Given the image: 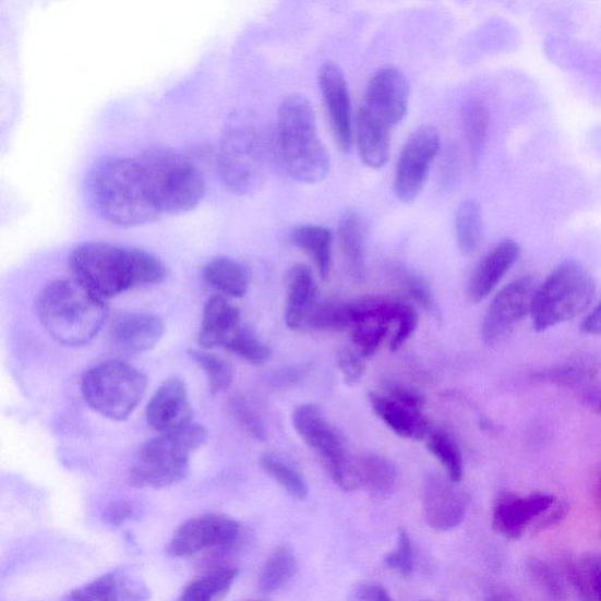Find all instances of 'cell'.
<instances>
[{
	"label": "cell",
	"mask_w": 601,
	"mask_h": 601,
	"mask_svg": "<svg viewBox=\"0 0 601 601\" xmlns=\"http://www.w3.org/2000/svg\"><path fill=\"white\" fill-rule=\"evenodd\" d=\"M310 370L311 368L308 364L291 365L280 370L275 375L273 382L277 388H289L300 383L310 373Z\"/></svg>",
	"instance_id": "48"
},
{
	"label": "cell",
	"mask_w": 601,
	"mask_h": 601,
	"mask_svg": "<svg viewBox=\"0 0 601 601\" xmlns=\"http://www.w3.org/2000/svg\"><path fill=\"white\" fill-rule=\"evenodd\" d=\"M316 284L313 272L305 265L292 266L287 274L286 326L299 329L314 310Z\"/></svg>",
	"instance_id": "24"
},
{
	"label": "cell",
	"mask_w": 601,
	"mask_h": 601,
	"mask_svg": "<svg viewBox=\"0 0 601 601\" xmlns=\"http://www.w3.org/2000/svg\"><path fill=\"white\" fill-rule=\"evenodd\" d=\"M247 601H266V600H259V599H256V600H247Z\"/></svg>",
	"instance_id": "54"
},
{
	"label": "cell",
	"mask_w": 601,
	"mask_h": 601,
	"mask_svg": "<svg viewBox=\"0 0 601 601\" xmlns=\"http://www.w3.org/2000/svg\"><path fill=\"white\" fill-rule=\"evenodd\" d=\"M392 323L381 317H366L353 325L352 344L366 360L374 357L385 336L388 335Z\"/></svg>",
	"instance_id": "37"
},
{
	"label": "cell",
	"mask_w": 601,
	"mask_h": 601,
	"mask_svg": "<svg viewBox=\"0 0 601 601\" xmlns=\"http://www.w3.org/2000/svg\"><path fill=\"white\" fill-rule=\"evenodd\" d=\"M486 601H514V599L512 598L510 594L504 591L497 590V591L491 592Z\"/></svg>",
	"instance_id": "53"
},
{
	"label": "cell",
	"mask_w": 601,
	"mask_h": 601,
	"mask_svg": "<svg viewBox=\"0 0 601 601\" xmlns=\"http://www.w3.org/2000/svg\"><path fill=\"white\" fill-rule=\"evenodd\" d=\"M428 450L433 454L448 473L449 479L458 483L464 477V458L455 440L443 430L430 431Z\"/></svg>",
	"instance_id": "34"
},
{
	"label": "cell",
	"mask_w": 601,
	"mask_h": 601,
	"mask_svg": "<svg viewBox=\"0 0 601 601\" xmlns=\"http://www.w3.org/2000/svg\"><path fill=\"white\" fill-rule=\"evenodd\" d=\"M556 502L549 493H533L519 497L516 493L503 492L493 505L492 527L508 539H518L529 522L543 515Z\"/></svg>",
	"instance_id": "17"
},
{
	"label": "cell",
	"mask_w": 601,
	"mask_h": 601,
	"mask_svg": "<svg viewBox=\"0 0 601 601\" xmlns=\"http://www.w3.org/2000/svg\"><path fill=\"white\" fill-rule=\"evenodd\" d=\"M349 601H393L388 591L375 582H360L349 593Z\"/></svg>",
	"instance_id": "46"
},
{
	"label": "cell",
	"mask_w": 601,
	"mask_h": 601,
	"mask_svg": "<svg viewBox=\"0 0 601 601\" xmlns=\"http://www.w3.org/2000/svg\"><path fill=\"white\" fill-rule=\"evenodd\" d=\"M164 321L151 314H130L118 318L111 329L113 347L123 356H141L161 340Z\"/></svg>",
	"instance_id": "20"
},
{
	"label": "cell",
	"mask_w": 601,
	"mask_h": 601,
	"mask_svg": "<svg viewBox=\"0 0 601 601\" xmlns=\"http://www.w3.org/2000/svg\"><path fill=\"white\" fill-rule=\"evenodd\" d=\"M337 364L349 387L359 383L365 374V359L356 348L344 347L338 350Z\"/></svg>",
	"instance_id": "42"
},
{
	"label": "cell",
	"mask_w": 601,
	"mask_h": 601,
	"mask_svg": "<svg viewBox=\"0 0 601 601\" xmlns=\"http://www.w3.org/2000/svg\"><path fill=\"white\" fill-rule=\"evenodd\" d=\"M207 429L194 422L147 441L130 471L129 481L139 489H164L188 479L191 456L202 448Z\"/></svg>",
	"instance_id": "5"
},
{
	"label": "cell",
	"mask_w": 601,
	"mask_h": 601,
	"mask_svg": "<svg viewBox=\"0 0 601 601\" xmlns=\"http://www.w3.org/2000/svg\"><path fill=\"white\" fill-rule=\"evenodd\" d=\"M597 291L593 275L580 262L566 260L534 292L533 328L541 333L572 321L588 310Z\"/></svg>",
	"instance_id": "7"
},
{
	"label": "cell",
	"mask_w": 601,
	"mask_h": 601,
	"mask_svg": "<svg viewBox=\"0 0 601 601\" xmlns=\"http://www.w3.org/2000/svg\"><path fill=\"white\" fill-rule=\"evenodd\" d=\"M290 239L298 249L314 261L322 279H327L332 267L330 230L323 226L303 225L292 229Z\"/></svg>",
	"instance_id": "29"
},
{
	"label": "cell",
	"mask_w": 601,
	"mask_h": 601,
	"mask_svg": "<svg viewBox=\"0 0 601 601\" xmlns=\"http://www.w3.org/2000/svg\"><path fill=\"white\" fill-rule=\"evenodd\" d=\"M580 329L582 333L591 335H601V302L581 323Z\"/></svg>",
	"instance_id": "51"
},
{
	"label": "cell",
	"mask_w": 601,
	"mask_h": 601,
	"mask_svg": "<svg viewBox=\"0 0 601 601\" xmlns=\"http://www.w3.org/2000/svg\"><path fill=\"white\" fill-rule=\"evenodd\" d=\"M147 387L146 376L133 365L105 361L87 370L82 381L86 404L112 421H125L141 404Z\"/></svg>",
	"instance_id": "8"
},
{
	"label": "cell",
	"mask_w": 601,
	"mask_h": 601,
	"mask_svg": "<svg viewBox=\"0 0 601 601\" xmlns=\"http://www.w3.org/2000/svg\"><path fill=\"white\" fill-rule=\"evenodd\" d=\"M70 268L75 281L104 301L139 287L163 284L168 276L158 256L136 247L103 241L75 247Z\"/></svg>",
	"instance_id": "1"
},
{
	"label": "cell",
	"mask_w": 601,
	"mask_h": 601,
	"mask_svg": "<svg viewBox=\"0 0 601 601\" xmlns=\"http://www.w3.org/2000/svg\"><path fill=\"white\" fill-rule=\"evenodd\" d=\"M36 310L53 340L71 348L94 341L109 317L105 301L75 280L60 279L46 286Z\"/></svg>",
	"instance_id": "3"
},
{
	"label": "cell",
	"mask_w": 601,
	"mask_h": 601,
	"mask_svg": "<svg viewBox=\"0 0 601 601\" xmlns=\"http://www.w3.org/2000/svg\"><path fill=\"white\" fill-rule=\"evenodd\" d=\"M384 393L420 409L425 406V398L420 392L408 388L402 384L389 383Z\"/></svg>",
	"instance_id": "49"
},
{
	"label": "cell",
	"mask_w": 601,
	"mask_h": 601,
	"mask_svg": "<svg viewBox=\"0 0 601 601\" xmlns=\"http://www.w3.org/2000/svg\"><path fill=\"white\" fill-rule=\"evenodd\" d=\"M368 398L378 418L396 435L413 441L428 437L430 429L423 409L405 404L385 393H369Z\"/></svg>",
	"instance_id": "22"
},
{
	"label": "cell",
	"mask_w": 601,
	"mask_h": 601,
	"mask_svg": "<svg viewBox=\"0 0 601 601\" xmlns=\"http://www.w3.org/2000/svg\"><path fill=\"white\" fill-rule=\"evenodd\" d=\"M520 252L519 243L510 239L500 242L495 249L491 250L471 276L470 299L476 303L486 299L515 266Z\"/></svg>",
	"instance_id": "21"
},
{
	"label": "cell",
	"mask_w": 601,
	"mask_h": 601,
	"mask_svg": "<svg viewBox=\"0 0 601 601\" xmlns=\"http://www.w3.org/2000/svg\"><path fill=\"white\" fill-rule=\"evenodd\" d=\"M305 323L321 332H344L351 328L350 303L326 302L315 305Z\"/></svg>",
	"instance_id": "38"
},
{
	"label": "cell",
	"mask_w": 601,
	"mask_h": 601,
	"mask_svg": "<svg viewBox=\"0 0 601 601\" xmlns=\"http://www.w3.org/2000/svg\"><path fill=\"white\" fill-rule=\"evenodd\" d=\"M410 87L402 71L380 69L370 80L360 110L380 125L393 131L408 112Z\"/></svg>",
	"instance_id": "12"
},
{
	"label": "cell",
	"mask_w": 601,
	"mask_h": 601,
	"mask_svg": "<svg viewBox=\"0 0 601 601\" xmlns=\"http://www.w3.org/2000/svg\"><path fill=\"white\" fill-rule=\"evenodd\" d=\"M240 326L238 308L224 297H212L205 305L199 344L205 350L225 348Z\"/></svg>",
	"instance_id": "23"
},
{
	"label": "cell",
	"mask_w": 601,
	"mask_h": 601,
	"mask_svg": "<svg viewBox=\"0 0 601 601\" xmlns=\"http://www.w3.org/2000/svg\"><path fill=\"white\" fill-rule=\"evenodd\" d=\"M536 290L534 281L526 276L497 292L483 322L482 335L485 344L500 342L524 317L531 314Z\"/></svg>",
	"instance_id": "14"
},
{
	"label": "cell",
	"mask_w": 601,
	"mask_h": 601,
	"mask_svg": "<svg viewBox=\"0 0 601 601\" xmlns=\"http://www.w3.org/2000/svg\"><path fill=\"white\" fill-rule=\"evenodd\" d=\"M529 572L539 582L543 585V588L548 590V593L557 601L563 599V588L556 575L552 569L543 562L533 560L529 563Z\"/></svg>",
	"instance_id": "44"
},
{
	"label": "cell",
	"mask_w": 601,
	"mask_h": 601,
	"mask_svg": "<svg viewBox=\"0 0 601 601\" xmlns=\"http://www.w3.org/2000/svg\"><path fill=\"white\" fill-rule=\"evenodd\" d=\"M291 421L299 436L322 459L338 488L353 491L361 486L358 458L348 453L341 434L320 407L311 404L299 406L292 412Z\"/></svg>",
	"instance_id": "10"
},
{
	"label": "cell",
	"mask_w": 601,
	"mask_h": 601,
	"mask_svg": "<svg viewBox=\"0 0 601 601\" xmlns=\"http://www.w3.org/2000/svg\"><path fill=\"white\" fill-rule=\"evenodd\" d=\"M318 84L336 143L341 151L349 152L353 132L349 88L344 70L334 61H328L320 70Z\"/></svg>",
	"instance_id": "16"
},
{
	"label": "cell",
	"mask_w": 601,
	"mask_h": 601,
	"mask_svg": "<svg viewBox=\"0 0 601 601\" xmlns=\"http://www.w3.org/2000/svg\"><path fill=\"white\" fill-rule=\"evenodd\" d=\"M151 591L143 579L127 569L105 574L73 590L64 601H146Z\"/></svg>",
	"instance_id": "19"
},
{
	"label": "cell",
	"mask_w": 601,
	"mask_h": 601,
	"mask_svg": "<svg viewBox=\"0 0 601 601\" xmlns=\"http://www.w3.org/2000/svg\"><path fill=\"white\" fill-rule=\"evenodd\" d=\"M205 281L224 296L243 298L251 286V272L242 262L227 256L209 260L203 269Z\"/></svg>",
	"instance_id": "25"
},
{
	"label": "cell",
	"mask_w": 601,
	"mask_h": 601,
	"mask_svg": "<svg viewBox=\"0 0 601 601\" xmlns=\"http://www.w3.org/2000/svg\"><path fill=\"white\" fill-rule=\"evenodd\" d=\"M260 467L289 495L298 501L308 496V485L302 473L288 460L275 454H265L260 458Z\"/></svg>",
	"instance_id": "33"
},
{
	"label": "cell",
	"mask_w": 601,
	"mask_h": 601,
	"mask_svg": "<svg viewBox=\"0 0 601 601\" xmlns=\"http://www.w3.org/2000/svg\"><path fill=\"white\" fill-rule=\"evenodd\" d=\"M277 152L286 173L299 183L316 184L330 171V156L322 143L313 105L296 94L285 98L277 112Z\"/></svg>",
	"instance_id": "4"
},
{
	"label": "cell",
	"mask_w": 601,
	"mask_h": 601,
	"mask_svg": "<svg viewBox=\"0 0 601 601\" xmlns=\"http://www.w3.org/2000/svg\"><path fill=\"white\" fill-rule=\"evenodd\" d=\"M441 147V135L435 127L423 125L408 137L396 165L394 191L405 204L418 199L428 180Z\"/></svg>",
	"instance_id": "11"
},
{
	"label": "cell",
	"mask_w": 601,
	"mask_h": 601,
	"mask_svg": "<svg viewBox=\"0 0 601 601\" xmlns=\"http://www.w3.org/2000/svg\"><path fill=\"white\" fill-rule=\"evenodd\" d=\"M161 214H182L196 208L206 193L200 168L180 152L152 146L137 158Z\"/></svg>",
	"instance_id": "6"
},
{
	"label": "cell",
	"mask_w": 601,
	"mask_h": 601,
	"mask_svg": "<svg viewBox=\"0 0 601 601\" xmlns=\"http://www.w3.org/2000/svg\"><path fill=\"white\" fill-rule=\"evenodd\" d=\"M190 358L204 370L212 395H219L235 381V370L226 361L206 350H190Z\"/></svg>",
	"instance_id": "36"
},
{
	"label": "cell",
	"mask_w": 601,
	"mask_h": 601,
	"mask_svg": "<svg viewBox=\"0 0 601 601\" xmlns=\"http://www.w3.org/2000/svg\"><path fill=\"white\" fill-rule=\"evenodd\" d=\"M587 400L589 406L601 416V392L589 394Z\"/></svg>",
	"instance_id": "52"
},
{
	"label": "cell",
	"mask_w": 601,
	"mask_h": 601,
	"mask_svg": "<svg viewBox=\"0 0 601 601\" xmlns=\"http://www.w3.org/2000/svg\"><path fill=\"white\" fill-rule=\"evenodd\" d=\"M218 168L225 187L249 195L266 181V152L257 131L244 123L228 128L221 139Z\"/></svg>",
	"instance_id": "9"
},
{
	"label": "cell",
	"mask_w": 601,
	"mask_h": 601,
	"mask_svg": "<svg viewBox=\"0 0 601 601\" xmlns=\"http://www.w3.org/2000/svg\"><path fill=\"white\" fill-rule=\"evenodd\" d=\"M384 565L404 577H409L412 574L413 550L411 539L406 530H398L397 545L384 557Z\"/></svg>",
	"instance_id": "40"
},
{
	"label": "cell",
	"mask_w": 601,
	"mask_h": 601,
	"mask_svg": "<svg viewBox=\"0 0 601 601\" xmlns=\"http://www.w3.org/2000/svg\"><path fill=\"white\" fill-rule=\"evenodd\" d=\"M240 524L223 515H204L184 521L167 546L169 556L183 558L214 548L232 546L240 536Z\"/></svg>",
	"instance_id": "13"
},
{
	"label": "cell",
	"mask_w": 601,
	"mask_h": 601,
	"mask_svg": "<svg viewBox=\"0 0 601 601\" xmlns=\"http://www.w3.org/2000/svg\"><path fill=\"white\" fill-rule=\"evenodd\" d=\"M360 484L370 495L389 497L398 482L396 466L387 457L369 454L358 458Z\"/></svg>",
	"instance_id": "28"
},
{
	"label": "cell",
	"mask_w": 601,
	"mask_h": 601,
	"mask_svg": "<svg viewBox=\"0 0 601 601\" xmlns=\"http://www.w3.org/2000/svg\"><path fill=\"white\" fill-rule=\"evenodd\" d=\"M402 283L410 297L421 304L424 310L431 315L438 317L440 310L436 303L434 292L422 277L405 272L402 275Z\"/></svg>",
	"instance_id": "41"
},
{
	"label": "cell",
	"mask_w": 601,
	"mask_h": 601,
	"mask_svg": "<svg viewBox=\"0 0 601 601\" xmlns=\"http://www.w3.org/2000/svg\"><path fill=\"white\" fill-rule=\"evenodd\" d=\"M298 560L288 546L276 548L266 561L259 579V588L264 593L280 591L296 577Z\"/></svg>",
	"instance_id": "30"
},
{
	"label": "cell",
	"mask_w": 601,
	"mask_h": 601,
	"mask_svg": "<svg viewBox=\"0 0 601 601\" xmlns=\"http://www.w3.org/2000/svg\"><path fill=\"white\" fill-rule=\"evenodd\" d=\"M233 409L238 421L245 429L247 433L256 441H265L267 438L264 423H262L259 414L242 398L236 400Z\"/></svg>",
	"instance_id": "43"
},
{
	"label": "cell",
	"mask_w": 601,
	"mask_h": 601,
	"mask_svg": "<svg viewBox=\"0 0 601 601\" xmlns=\"http://www.w3.org/2000/svg\"><path fill=\"white\" fill-rule=\"evenodd\" d=\"M585 574H587L593 601H601V552L591 554L585 561Z\"/></svg>",
	"instance_id": "47"
},
{
	"label": "cell",
	"mask_w": 601,
	"mask_h": 601,
	"mask_svg": "<svg viewBox=\"0 0 601 601\" xmlns=\"http://www.w3.org/2000/svg\"><path fill=\"white\" fill-rule=\"evenodd\" d=\"M238 575L239 569L233 567L215 569L188 585L177 601H217L232 588Z\"/></svg>",
	"instance_id": "32"
},
{
	"label": "cell",
	"mask_w": 601,
	"mask_h": 601,
	"mask_svg": "<svg viewBox=\"0 0 601 601\" xmlns=\"http://www.w3.org/2000/svg\"><path fill=\"white\" fill-rule=\"evenodd\" d=\"M483 212L479 202L467 199L456 212V236L461 254L471 255L483 238Z\"/></svg>",
	"instance_id": "31"
},
{
	"label": "cell",
	"mask_w": 601,
	"mask_h": 601,
	"mask_svg": "<svg viewBox=\"0 0 601 601\" xmlns=\"http://www.w3.org/2000/svg\"><path fill=\"white\" fill-rule=\"evenodd\" d=\"M225 349L254 365L265 364L272 357L271 348L251 328L244 326H240L229 338Z\"/></svg>",
	"instance_id": "39"
},
{
	"label": "cell",
	"mask_w": 601,
	"mask_h": 601,
	"mask_svg": "<svg viewBox=\"0 0 601 601\" xmlns=\"http://www.w3.org/2000/svg\"><path fill=\"white\" fill-rule=\"evenodd\" d=\"M464 125L468 143L474 159L479 158L484 149L490 127V115L486 106L480 100H470L466 104Z\"/></svg>",
	"instance_id": "35"
},
{
	"label": "cell",
	"mask_w": 601,
	"mask_h": 601,
	"mask_svg": "<svg viewBox=\"0 0 601 601\" xmlns=\"http://www.w3.org/2000/svg\"><path fill=\"white\" fill-rule=\"evenodd\" d=\"M423 516L431 529L452 531L464 522L468 500L449 477L431 473L426 476L422 492Z\"/></svg>",
	"instance_id": "15"
},
{
	"label": "cell",
	"mask_w": 601,
	"mask_h": 601,
	"mask_svg": "<svg viewBox=\"0 0 601 601\" xmlns=\"http://www.w3.org/2000/svg\"><path fill=\"white\" fill-rule=\"evenodd\" d=\"M357 137L360 156L365 166L380 169L387 165L390 157L392 130L380 125L359 110Z\"/></svg>",
	"instance_id": "26"
},
{
	"label": "cell",
	"mask_w": 601,
	"mask_h": 601,
	"mask_svg": "<svg viewBox=\"0 0 601 601\" xmlns=\"http://www.w3.org/2000/svg\"><path fill=\"white\" fill-rule=\"evenodd\" d=\"M88 203L100 219L118 227H137L157 220L161 213L137 159H100L86 180Z\"/></svg>",
	"instance_id": "2"
},
{
	"label": "cell",
	"mask_w": 601,
	"mask_h": 601,
	"mask_svg": "<svg viewBox=\"0 0 601 601\" xmlns=\"http://www.w3.org/2000/svg\"><path fill=\"white\" fill-rule=\"evenodd\" d=\"M133 516V507L128 502H116L106 508L105 519L112 526H120Z\"/></svg>",
	"instance_id": "50"
},
{
	"label": "cell",
	"mask_w": 601,
	"mask_h": 601,
	"mask_svg": "<svg viewBox=\"0 0 601 601\" xmlns=\"http://www.w3.org/2000/svg\"><path fill=\"white\" fill-rule=\"evenodd\" d=\"M188 387L179 378H169L154 393L146 410L147 423L161 434L192 422Z\"/></svg>",
	"instance_id": "18"
},
{
	"label": "cell",
	"mask_w": 601,
	"mask_h": 601,
	"mask_svg": "<svg viewBox=\"0 0 601 601\" xmlns=\"http://www.w3.org/2000/svg\"><path fill=\"white\" fill-rule=\"evenodd\" d=\"M419 315L412 305L408 306L402 317L397 322V328L390 341L392 351L398 350L402 347L412 334L418 329Z\"/></svg>",
	"instance_id": "45"
},
{
	"label": "cell",
	"mask_w": 601,
	"mask_h": 601,
	"mask_svg": "<svg viewBox=\"0 0 601 601\" xmlns=\"http://www.w3.org/2000/svg\"><path fill=\"white\" fill-rule=\"evenodd\" d=\"M338 236L352 279L360 283L365 273V232L358 212L350 209L342 215Z\"/></svg>",
	"instance_id": "27"
}]
</instances>
